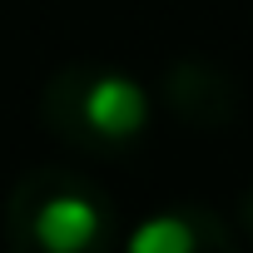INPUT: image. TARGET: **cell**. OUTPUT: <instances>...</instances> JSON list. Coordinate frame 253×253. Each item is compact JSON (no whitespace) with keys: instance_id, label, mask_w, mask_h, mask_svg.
Instances as JSON below:
<instances>
[{"instance_id":"1","label":"cell","mask_w":253,"mask_h":253,"mask_svg":"<svg viewBox=\"0 0 253 253\" xmlns=\"http://www.w3.org/2000/svg\"><path fill=\"white\" fill-rule=\"evenodd\" d=\"M40 124L80 154H129L149 134V89L119 65L75 60L45 80Z\"/></svg>"},{"instance_id":"2","label":"cell","mask_w":253,"mask_h":253,"mask_svg":"<svg viewBox=\"0 0 253 253\" xmlns=\"http://www.w3.org/2000/svg\"><path fill=\"white\" fill-rule=\"evenodd\" d=\"M114 209L75 169L40 164L5 199V253H109Z\"/></svg>"},{"instance_id":"3","label":"cell","mask_w":253,"mask_h":253,"mask_svg":"<svg viewBox=\"0 0 253 253\" xmlns=\"http://www.w3.org/2000/svg\"><path fill=\"white\" fill-rule=\"evenodd\" d=\"M164 104L174 109V119L194 129H223L243 109V89L228 70L209 60H179L164 70Z\"/></svg>"},{"instance_id":"4","label":"cell","mask_w":253,"mask_h":253,"mask_svg":"<svg viewBox=\"0 0 253 253\" xmlns=\"http://www.w3.org/2000/svg\"><path fill=\"white\" fill-rule=\"evenodd\" d=\"M124 253H238V238L213 209L179 204V209L144 218L129 233Z\"/></svg>"},{"instance_id":"5","label":"cell","mask_w":253,"mask_h":253,"mask_svg":"<svg viewBox=\"0 0 253 253\" xmlns=\"http://www.w3.org/2000/svg\"><path fill=\"white\" fill-rule=\"evenodd\" d=\"M238 218H243V228H248V238H253V189L243 194V204H238Z\"/></svg>"}]
</instances>
